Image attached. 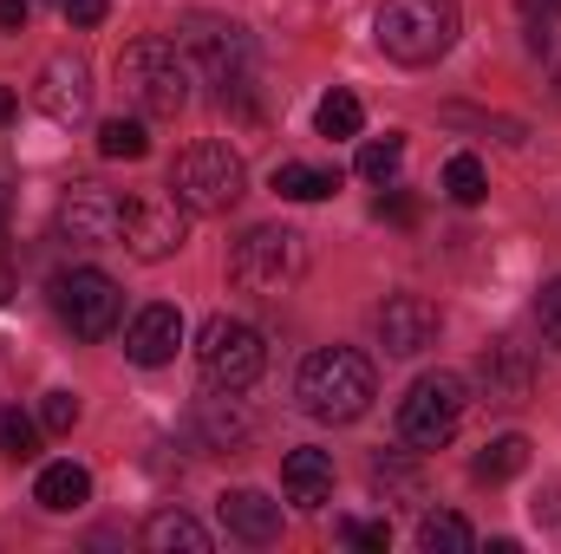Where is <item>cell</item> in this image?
<instances>
[{"label":"cell","mask_w":561,"mask_h":554,"mask_svg":"<svg viewBox=\"0 0 561 554\" xmlns=\"http://www.w3.org/2000/svg\"><path fill=\"white\" fill-rule=\"evenodd\" d=\"M39 424H46L53 437H66V430L79 424V399H72V392H46V405H39Z\"/></svg>","instance_id":"32"},{"label":"cell","mask_w":561,"mask_h":554,"mask_svg":"<svg viewBox=\"0 0 561 554\" xmlns=\"http://www.w3.org/2000/svg\"><path fill=\"white\" fill-rule=\"evenodd\" d=\"M0 450H7L13 463H26V457L39 450V424H33L26 412H13V405H7V412H0Z\"/></svg>","instance_id":"29"},{"label":"cell","mask_w":561,"mask_h":554,"mask_svg":"<svg viewBox=\"0 0 561 554\" xmlns=\"http://www.w3.org/2000/svg\"><path fill=\"white\" fill-rule=\"evenodd\" d=\"M340 189V170H320V163H275V196L287 203H327Z\"/></svg>","instance_id":"21"},{"label":"cell","mask_w":561,"mask_h":554,"mask_svg":"<svg viewBox=\"0 0 561 554\" xmlns=\"http://www.w3.org/2000/svg\"><path fill=\"white\" fill-rule=\"evenodd\" d=\"M536 320H542V339L561 346V280H549V287L536 293Z\"/></svg>","instance_id":"33"},{"label":"cell","mask_w":561,"mask_h":554,"mask_svg":"<svg viewBox=\"0 0 561 554\" xmlns=\"http://www.w3.org/2000/svg\"><path fill=\"white\" fill-rule=\"evenodd\" d=\"M118 85L125 99L138 105L144 118H176L190 105V66H183V46L163 39V33H144L118 53Z\"/></svg>","instance_id":"3"},{"label":"cell","mask_w":561,"mask_h":554,"mask_svg":"<svg viewBox=\"0 0 561 554\" xmlns=\"http://www.w3.org/2000/svg\"><path fill=\"white\" fill-rule=\"evenodd\" d=\"M529 20H561V0H523Z\"/></svg>","instance_id":"37"},{"label":"cell","mask_w":561,"mask_h":554,"mask_svg":"<svg viewBox=\"0 0 561 554\" xmlns=\"http://www.w3.org/2000/svg\"><path fill=\"white\" fill-rule=\"evenodd\" d=\"M359 125H366V105L353 92H327L320 112H313V131L320 138H359Z\"/></svg>","instance_id":"24"},{"label":"cell","mask_w":561,"mask_h":554,"mask_svg":"<svg viewBox=\"0 0 561 554\" xmlns=\"http://www.w3.org/2000/svg\"><path fill=\"white\" fill-rule=\"evenodd\" d=\"M176 346H183V313H176L170 300H150L138 320H131V333H125L131 366H170Z\"/></svg>","instance_id":"15"},{"label":"cell","mask_w":561,"mask_h":554,"mask_svg":"<svg viewBox=\"0 0 561 554\" xmlns=\"http://www.w3.org/2000/svg\"><path fill=\"white\" fill-rule=\"evenodd\" d=\"M399 163H405V138H379V143L359 150V176H366V183H392Z\"/></svg>","instance_id":"28"},{"label":"cell","mask_w":561,"mask_h":554,"mask_svg":"<svg viewBox=\"0 0 561 554\" xmlns=\"http://www.w3.org/2000/svg\"><path fill=\"white\" fill-rule=\"evenodd\" d=\"M529 470V437H496V443H483L477 450V463H470V476L477 483H510V476H523Z\"/></svg>","instance_id":"22"},{"label":"cell","mask_w":561,"mask_h":554,"mask_svg":"<svg viewBox=\"0 0 561 554\" xmlns=\"http://www.w3.org/2000/svg\"><path fill=\"white\" fill-rule=\"evenodd\" d=\"M170 189L183 196L190 216H229L242 203V189H249V170H242V157L229 143H190L176 157V170H170Z\"/></svg>","instance_id":"5"},{"label":"cell","mask_w":561,"mask_h":554,"mask_svg":"<svg viewBox=\"0 0 561 554\" xmlns=\"http://www.w3.org/2000/svg\"><path fill=\"white\" fill-rule=\"evenodd\" d=\"M196 430H203L216 450H242V443L255 437V417L242 412V392H209V399L196 405Z\"/></svg>","instance_id":"18"},{"label":"cell","mask_w":561,"mask_h":554,"mask_svg":"<svg viewBox=\"0 0 561 554\" xmlns=\"http://www.w3.org/2000/svg\"><path fill=\"white\" fill-rule=\"evenodd\" d=\"M373 392H379V385H373V359L353 353V346H327V353H313V359L300 366V379H294L300 412L320 417V424H353V417H366Z\"/></svg>","instance_id":"2"},{"label":"cell","mask_w":561,"mask_h":554,"mask_svg":"<svg viewBox=\"0 0 561 554\" xmlns=\"http://www.w3.org/2000/svg\"><path fill=\"white\" fill-rule=\"evenodd\" d=\"M379 346L392 353V359H419L424 346H437V326H444V313L424 300V293H392L386 307H379Z\"/></svg>","instance_id":"13"},{"label":"cell","mask_w":561,"mask_h":554,"mask_svg":"<svg viewBox=\"0 0 561 554\" xmlns=\"http://www.w3.org/2000/svg\"><path fill=\"white\" fill-rule=\"evenodd\" d=\"M26 13H33V0H0V33H20Z\"/></svg>","instance_id":"36"},{"label":"cell","mask_w":561,"mask_h":554,"mask_svg":"<svg viewBox=\"0 0 561 554\" xmlns=\"http://www.w3.org/2000/svg\"><path fill=\"white\" fill-rule=\"evenodd\" d=\"M340 542L386 554V549H392V529H386V522H353V516H340Z\"/></svg>","instance_id":"31"},{"label":"cell","mask_w":561,"mask_h":554,"mask_svg":"<svg viewBox=\"0 0 561 554\" xmlns=\"http://www.w3.org/2000/svg\"><path fill=\"white\" fill-rule=\"evenodd\" d=\"M59 235H66L72 249H105V242H118V196H112L105 183H72V189L59 196Z\"/></svg>","instance_id":"12"},{"label":"cell","mask_w":561,"mask_h":554,"mask_svg":"<svg viewBox=\"0 0 561 554\" xmlns=\"http://www.w3.org/2000/svg\"><path fill=\"white\" fill-rule=\"evenodd\" d=\"M53 313L79 339H105L118 326V313H125V293H118V280L99 275V268H66V275H53Z\"/></svg>","instance_id":"10"},{"label":"cell","mask_w":561,"mask_h":554,"mask_svg":"<svg viewBox=\"0 0 561 554\" xmlns=\"http://www.w3.org/2000/svg\"><path fill=\"white\" fill-rule=\"evenodd\" d=\"M7 300H13V268L0 262V307H7Z\"/></svg>","instance_id":"38"},{"label":"cell","mask_w":561,"mask_h":554,"mask_svg":"<svg viewBox=\"0 0 561 554\" xmlns=\"http://www.w3.org/2000/svg\"><path fill=\"white\" fill-rule=\"evenodd\" d=\"M118 235L138 262H163L190 242V209H183L176 189H138V196L118 203Z\"/></svg>","instance_id":"9"},{"label":"cell","mask_w":561,"mask_h":554,"mask_svg":"<svg viewBox=\"0 0 561 554\" xmlns=\"http://www.w3.org/2000/svg\"><path fill=\"white\" fill-rule=\"evenodd\" d=\"M379 53L399 66H437L457 46V0H386L379 20Z\"/></svg>","instance_id":"4"},{"label":"cell","mask_w":561,"mask_h":554,"mask_svg":"<svg viewBox=\"0 0 561 554\" xmlns=\"http://www.w3.org/2000/svg\"><path fill=\"white\" fill-rule=\"evenodd\" d=\"M373 483H379L386 496H405V503L424 489V476H419V463H412V457H379V463H373Z\"/></svg>","instance_id":"27"},{"label":"cell","mask_w":561,"mask_h":554,"mask_svg":"<svg viewBox=\"0 0 561 554\" xmlns=\"http://www.w3.org/2000/svg\"><path fill=\"white\" fill-rule=\"evenodd\" d=\"M33 105L53 118V125H85L92 118V66L79 53H53L33 79Z\"/></svg>","instance_id":"11"},{"label":"cell","mask_w":561,"mask_h":554,"mask_svg":"<svg viewBox=\"0 0 561 554\" xmlns=\"http://www.w3.org/2000/svg\"><path fill=\"white\" fill-rule=\"evenodd\" d=\"M280 489H287V503L294 509H327L333 503V457L327 450H287V463H280Z\"/></svg>","instance_id":"17"},{"label":"cell","mask_w":561,"mask_h":554,"mask_svg":"<svg viewBox=\"0 0 561 554\" xmlns=\"http://www.w3.org/2000/svg\"><path fill=\"white\" fill-rule=\"evenodd\" d=\"M0 222H7V189H0Z\"/></svg>","instance_id":"40"},{"label":"cell","mask_w":561,"mask_h":554,"mask_svg":"<svg viewBox=\"0 0 561 554\" xmlns=\"http://www.w3.org/2000/svg\"><path fill=\"white\" fill-rule=\"evenodd\" d=\"M33 503H39V509H53V516H72V509H85V503H92V476H85L79 463H46V470H39V483H33Z\"/></svg>","instance_id":"19"},{"label":"cell","mask_w":561,"mask_h":554,"mask_svg":"<svg viewBox=\"0 0 561 554\" xmlns=\"http://www.w3.org/2000/svg\"><path fill=\"white\" fill-rule=\"evenodd\" d=\"M216 516H222V529H229L236 542H249V549L280 542V503H268L262 489H222Z\"/></svg>","instance_id":"16"},{"label":"cell","mask_w":561,"mask_h":554,"mask_svg":"<svg viewBox=\"0 0 561 554\" xmlns=\"http://www.w3.org/2000/svg\"><path fill=\"white\" fill-rule=\"evenodd\" d=\"M59 13H66V20H72V26H99V20H105V13H112V0H66V7H59Z\"/></svg>","instance_id":"35"},{"label":"cell","mask_w":561,"mask_h":554,"mask_svg":"<svg viewBox=\"0 0 561 554\" xmlns=\"http://www.w3.org/2000/svg\"><path fill=\"white\" fill-rule=\"evenodd\" d=\"M99 150H105L112 163H138L144 150H150L144 118H105V125H99Z\"/></svg>","instance_id":"26"},{"label":"cell","mask_w":561,"mask_h":554,"mask_svg":"<svg viewBox=\"0 0 561 554\" xmlns=\"http://www.w3.org/2000/svg\"><path fill=\"white\" fill-rule=\"evenodd\" d=\"M477 379H483V392H490L496 405H523V399L536 392V359H529L516 339H496V346H483Z\"/></svg>","instance_id":"14"},{"label":"cell","mask_w":561,"mask_h":554,"mask_svg":"<svg viewBox=\"0 0 561 554\" xmlns=\"http://www.w3.org/2000/svg\"><path fill=\"white\" fill-rule=\"evenodd\" d=\"M379 216H392L399 229H412V222H419V196H405V189H392V196H379Z\"/></svg>","instance_id":"34"},{"label":"cell","mask_w":561,"mask_h":554,"mask_svg":"<svg viewBox=\"0 0 561 554\" xmlns=\"http://www.w3.org/2000/svg\"><path fill=\"white\" fill-rule=\"evenodd\" d=\"M419 549L424 554H470V549H477V535H470V522H463V516L431 509V516L419 522Z\"/></svg>","instance_id":"23"},{"label":"cell","mask_w":561,"mask_h":554,"mask_svg":"<svg viewBox=\"0 0 561 554\" xmlns=\"http://www.w3.org/2000/svg\"><path fill=\"white\" fill-rule=\"evenodd\" d=\"M53 7H66V0H53Z\"/></svg>","instance_id":"41"},{"label":"cell","mask_w":561,"mask_h":554,"mask_svg":"<svg viewBox=\"0 0 561 554\" xmlns=\"http://www.w3.org/2000/svg\"><path fill=\"white\" fill-rule=\"evenodd\" d=\"M444 125H463V131H490V138H503V143H523V125H516V118H483V112H470V105H444Z\"/></svg>","instance_id":"30"},{"label":"cell","mask_w":561,"mask_h":554,"mask_svg":"<svg viewBox=\"0 0 561 554\" xmlns=\"http://www.w3.org/2000/svg\"><path fill=\"white\" fill-rule=\"evenodd\" d=\"M144 549L150 554H209V529L196 522V516H183V509H157L150 522H144Z\"/></svg>","instance_id":"20"},{"label":"cell","mask_w":561,"mask_h":554,"mask_svg":"<svg viewBox=\"0 0 561 554\" xmlns=\"http://www.w3.org/2000/svg\"><path fill=\"white\" fill-rule=\"evenodd\" d=\"M196 366H203V385H209V392H249V385L262 379L268 353H262V333H255L249 320L216 313V320H203V333H196Z\"/></svg>","instance_id":"6"},{"label":"cell","mask_w":561,"mask_h":554,"mask_svg":"<svg viewBox=\"0 0 561 554\" xmlns=\"http://www.w3.org/2000/svg\"><path fill=\"white\" fill-rule=\"evenodd\" d=\"M7 118H13V92L0 85V125H7Z\"/></svg>","instance_id":"39"},{"label":"cell","mask_w":561,"mask_h":554,"mask_svg":"<svg viewBox=\"0 0 561 554\" xmlns=\"http://www.w3.org/2000/svg\"><path fill=\"white\" fill-rule=\"evenodd\" d=\"M300 275H307V235H294V229L262 222L229 249V280L249 293H287Z\"/></svg>","instance_id":"7"},{"label":"cell","mask_w":561,"mask_h":554,"mask_svg":"<svg viewBox=\"0 0 561 554\" xmlns=\"http://www.w3.org/2000/svg\"><path fill=\"white\" fill-rule=\"evenodd\" d=\"M463 412H470V385L457 372H424L399 405V437L412 450H444L463 430Z\"/></svg>","instance_id":"8"},{"label":"cell","mask_w":561,"mask_h":554,"mask_svg":"<svg viewBox=\"0 0 561 554\" xmlns=\"http://www.w3.org/2000/svg\"><path fill=\"white\" fill-rule=\"evenodd\" d=\"M176 46H183V59H196V72L216 85L222 105H242L255 92V39L236 20H222V13H183L176 20Z\"/></svg>","instance_id":"1"},{"label":"cell","mask_w":561,"mask_h":554,"mask_svg":"<svg viewBox=\"0 0 561 554\" xmlns=\"http://www.w3.org/2000/svg\"><path fill=\"white\" fill-rule=\"evenodd\" d=\"M444 196H450V203H463V209H477V203L490 196V170H483L470 150H463V157H450V163H444Z\"/></svg>","instance_id":"25"}]
</instances>
